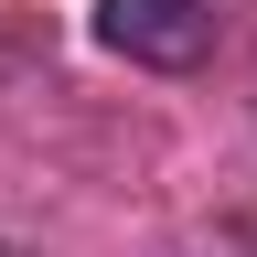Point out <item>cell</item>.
<instances>
[{
  "instance_id": "6da1fadb",
  "label": "cell",
  "mask_w": 257,
  "mask_h": 257,
  "mask_svg": "<svg viewBox=\"0 0 257 257\" xmlns=\"http://www.w3.org/2000/svg\"><path fill=\"white\" fill-rule=\"evenodd\" d=\"M86 32L118 64H150V75H193L214 54V0H96Z\"/></svg>"
}]
</instances>
